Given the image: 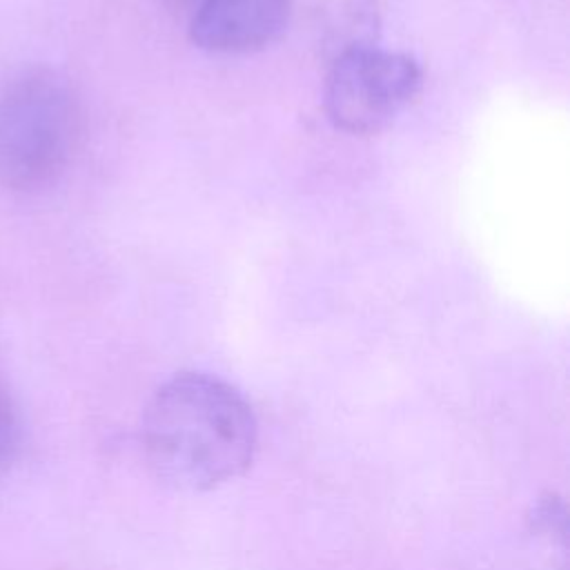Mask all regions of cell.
Returning <instances> with one entry per match:
<instances>
[{"mask_svg":"<svg viewBox=\"0 0 570 570\" xmlns=\"http://www.w3.org/2000/svg\"><path fill=\"white\" fill-rule=\"evenodd\" d=\"M142 450L165 485L207 492L249 470L258 450V423L232 383L205 372H180L145 407Z\"/></svg>","mask_w":570,"mask_h":570,"instance_id":"cell-1","label":"cell"},{"mask_svg":"<svg viewBox=\"0 0 570 570\" xmlns=\"http://www.w3.org/2000/svg\"><path fill=\"white\" fill-rule=\"evenodd\" d=\"M82 111L58 71L29 67L0 87V185L33 194L53 185L73 160Z\"/></svg>","mask_w":570,"mask_h":570,"instance_id":"cell-2","label":"cell"},{"mask_svg":"<svg viewBox=\"0 0 570 570\" xmlns=\"http://www.w3.org/2000/svg\"><path fill=\"white\" fill-rule=\"evenodd\" d=\"M419 62L401 51L356 45L332 62L323 89L327 118L350 134L390 125L421 91Z\"/></svg>","mask_w":570,"mask_h":570,"instance_id":"cell-3","label":"cell"},{"mask_svg":"<svg viewBox=\"0 0 570 570\" xmlns=\"http://www.w3.org/2000/svg\"><path fill=\"white\" fill-rule=\"evenodd\" d=\"M292 0H207L189 18V38L209 53H252L281 38Z\"/></svg>","mask_w":570,"mask_h":570,"instance_id":"cell-4","label":"cell"},{"mask_svg":"<svg viewBox=\"0 0 570 570\" xmlns=\"http://www.w3.org/2000/svg\"><path fill=\"white\" fill-rule=\"evenodd\" d=\"M22 441V425L16 401L0 379V474L16 461Z\"/></svg>","mask_w":570,"mask_h":570,"instance_id":"cell-5","label":"cell"},{"mask_svg":"<svg viewBox=\"0 0 570 570\" xmlns=\"http://www.w3.org/2000/svg\"><path fill=\"white\" fill-rule=\"evenodd\" d=\"M171 11H176V13H180V16H187V18H191L207 0H163Z\"/></svg>","mask_w":570,"mask_h":570,"instance_id":"cell-6","label":"cell"}]
</instances>
